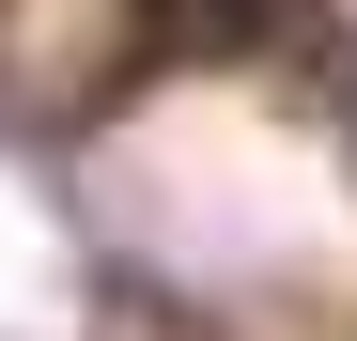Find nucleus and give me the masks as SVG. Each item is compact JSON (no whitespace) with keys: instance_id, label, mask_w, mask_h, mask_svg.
<instances>
[{"instance_id":"nucleus-1","label":"nucleus","mask_w":357,"mask_h":341,"mask_svg":"<svg viewBox=\"0 0 357 341\" xmlns=\"http://www.w3.org/2000/svg\"><path fill=\"white\" fill-rule=\"evenodd\" d=\"M140 16L171 47H264V31H295V0H140Z\"/></svg>"}]
</instances>
